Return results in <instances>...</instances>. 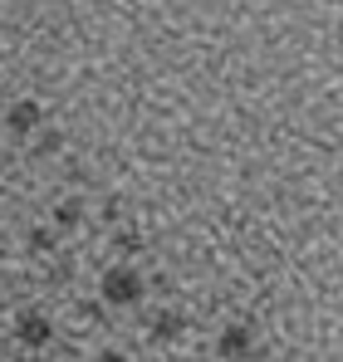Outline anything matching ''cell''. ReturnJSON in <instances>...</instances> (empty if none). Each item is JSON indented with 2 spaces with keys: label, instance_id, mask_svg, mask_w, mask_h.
Here are the masks:
<instances>
[{
  "label": "cell",
  "instance_id": "cell-1",
  "mask_svg": "<svg viewBox=\"0 0 343 362\" xmlns=\"http://www.w3.org/2000/svg\"><path fill=\"white\" fill-rule=\"evenodd\" d=\"M103 299L108 303H137L142 299V274H133V269H108V274H103Z\"/></svg>",
  "mask_w": 343,
  "mask_h": 362
},
{
  "label": "cell",
  "instance_id": "cell-2",
  "mask_svg": "<svg viewBox=\"0 0 343 362\" xmlns=\"http://www.w3.org/2000/svg\"><path fill=\"white\" fill-rule=\"evenodd\" d=\"M250 353H255L250 328H245V323H230L226 333H221V362H245Z\"/></svg>",
  "mask_w": 343,
  "mask_h": 362
},
{
  "label": "cell",
  "instance_id": "cell-3",
  "mask_svg": "<svg viewBox=\"0 0 343 362\" xmlns=\"http://www.w3.org/2000/svg\"><path fill=\"white\" fill-rule=\"evenodd\" d=\"M15 338H20L25 348H45V343L55 338V328H50V318H40V313H25V318H20V328H15Z\"/></svg>",
  "mask_w": 343,
  "mask_h": 362
},
{
  "label": "cell",
  "instance_id": "cell-4",
  "mask_svg": "<svg viewBox=\"0 0 343 362\" xmlns=\"http://www.w3.org/2000/svg\"><path fill=\"white\" fill-rule=\"evenodd\" d=\"M35 127H40V103H15V108H10V132L25 137V132H35Z\"/></svg>",
  "mask_w": 343,
  "mask_h": 362
},
{
  "label": "cell",
  "instance_id": "cell-5",
  "mask_svg": "<svg viewBox=\"0 0 343 362\" xmlns=\"http://www.w3.org/2000/svg\"><path fill=\"white\" fill-rule=\"evenodd\" d=\"M152 333H157V338H162V343H167V338H181V333H186V318H181V313H162V318H157V328H152Z\"/></svg>",
  "mask_w": 343,
  "mask_h": 362
},
{
  "label": "cell",
  "instance_id": "cell-6",
  "mask_svg": "<svg viewBox=\"0 0 343 362\" xmlns=\"http://www.w3.org/2000/svg\"><path fill=\"white\" fill-rule=\"evenodd\" d=\"M55 221L64 226V230H69V226H79V201H64V206L55 211Z\"/></svg>",
  "mask_w": 343,
  "mask_h": 362
},
{
  "label": "cell",
  "instance_id": "cell-7",
  "mask_svg": "<svg viewBox=\"0 0 343 362\" xmlns=\"http://www.w3.org/2000/svg\"><path fill=\"white\" fill-rule=\"evenodd\" d=\"M30 250H50V230H30Z\"/></svg>",
  "mask_w": 343,
  "mask_h": 362
},
{
  "label": "cell",
  "instance_id": "cell-8",
  "mask_svg": "<svg viewBox=\"0 0 343 362\" xmlns=\"http://www.w3.org/2000/svg\"><path fill=\"white\" fill-rule=\"evenodd\" d=\"M94 362H128L123 353H103V358H94Z\"/></svg>",
  "mask_w": 343,
  "mask_h": 362
},
{
  "label": "cell",
  "instance_id": "cell-9",
  "mask_svg": "<svg viewBox=\"0 0 343 362\" xmlns=\"http://www.w3.org/2000/svg\"><path fill=\"white\" fill-rule=\"evenodd\" d=\"M25 362H40V358H25Z\"/></svg>",
  "mask_w": 343,
  "mask_h": 362
}]
</instances>
